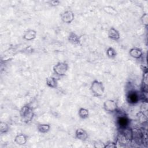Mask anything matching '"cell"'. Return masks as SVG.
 Wrapping results in <instances>:
<instances>
[{"label":"cell","mask_w":148,"mask_h":148,"mask_svg":"<svg viewBox=\"0 0 148 148\" xmlns=\"http://www.w3.org/2000/svg\"><path fill=\"white\" fill-rule=\"evenodd\" d=\"M130 56L135 59H139L143 56V52L140 49L137 47H134L129 50Z\"/></svg>","instance_id":"7"},{"label":"cell","mask_w":148,"mask_h":148,"mask_svg":"<svg viewBox=\"0 0 148 148\" xmlns=\"http://www.w3.org/2000/svg\"><path fill=\"white\" fill-rule=\"evenodd\" d=\"M138 119L140 122L144 123L147 121V116L144 114L143 112H139L136 114Z\"/></svg>","instance_id":"21"},{"label":"cell","mask_w":148,"mask_h":148,"mask_svg":"<svg viewBox=\"0 0 148 148\" xmlns=\"http://www.w3.org/2000/svg\"><path fill=\"white\" fill-rule=\"evenodd\" d=\"M104 110L109 113H113L117 109V103L113 99H108L103 103Z\"/></svg>","instance_id":"5"},{"label":"cell","mask_w":148,"mask_h":148,"mask_svg":"<svg viewBox=\"0 0 148 148\" xmlns=\"http://www.w3.org/2000/svg\"><path fill=\"white\" fill-rule=\"evenodd\" d=\"M14 142L18 145H24L27 142V136L23 134H18L14 138Z\"/></svg>","instance_id":"11"},{"label":"cell","mask_w":148,"mask_h":148,"mask_svg":"<svg viewBox=\"0 0 148 148\" xmlns=\"http://www.w3.org/2000/svg\"><path fill=\"white\" fill-rule=\"evenodd\" d=\"M78 115L81 119H87L89 116V111L86 108H80L78 110Z\"/></svg>","instance_id":"17"},{"label":"cell","mask_w":148,"mask_h":148,"mask_svg":"<svg viewBox=\"0 0 148 148\" xmlns=\"http://www.w3.org/2000/svg\"><path fill=\"white\" fill-rule=\"evenodd\" d=\"M9 130V125L1 121L0 123V131L1 134L6 133Z\"/></svg>","instance_id":"19"},{"label":"cell","mask_w":148,"mask_h":148,"mask_svg":"<svg viewBox=\"0 0 148 148\" xmlns=\"http://www.w3.org/2000/svg\"><path fill=\"white\" fill-rule=\"evenodd\" d=\"M50 5L53 6H56L60 5V1H58V0H53V1H50L49 2Z\"/></svg>","instance_id":"24"},{"label":"cell","mask_w":148,"mask_h":148,"mask_svg":"<svg viewBox=\"0 0 148 148\" xmlns=\"http://www.w3.org/2000/svg\"><path fill=\"white\" fill-rule=\"evenodd\" d=\"M75 137L80 140H86L88 138L87 132L83 128H78L75 131Z\"/></svg>","instance_id":"8"},{"label":"cell","mask_w":148,"mask_h":148,"mask_svg":"<svg viewBox=\"0 0 148 148\" xmlns=\"http://www.w3.org/2000/svg\"><path fill=\"white\" fill-rule=\"evenodd\" d=\"M117 123L121 128L124 129L128 123V120L125 116H120L117 119Z\"/></svg>","instance_id":"14"},{"label":"cell","mask_w":148,"mask_h":148,"mask_svg":"<svg viewBox=\"0 0 148 148\" xmlns=\"http://www.w3.org/2000/svg\"><path fill=\"white\" fill-rule=\"evenodd\" d=\"M106 56L110 58H114L117 56V52L112 47H109L107 49L106 52Z\"/></svg>","instance_id":"18"},{"label":"cell","mask_w":148,"mask_h":148,"mask_svg":"<svg viewBox=\"0 0 148 148\" xmlns=\"http://www.w3.org/2000/svg\"><path fill=\"white\" fill-rule=\"evenodd\" d=\"M117 147L116 143L113 142H109L107 144L104 145V148H116Z\"/></svg>","instance_id":"22"},{"label":"cell","mask_w":148,"mask_h":148,"mask_svg":"<svg viewBox=\"0 0 148 148\" xmlns=\"http://www.w3.org/2000/svg\"><path fill=\"white\" fill-rule=\"evenodd\" d=\"M90 90L94 96L101 97L104 93L105 87L102 82L97 80H94L91 84Z\"/></svg>","instance_id":"2"},{"label":"cell","mask_w":148,"mask_h":148,"mask_svg":"<svg viewBox=\"0 0 148 148\" xmlns=\"http://www.w3.org/2000/svg\"><path fill=\"white\" fill-rule=\"evenodd\" d=\"M68 65L65 62H58L53 67V71L55 75L61 77L65 75L68 69Z\"/></svg>","instance_id":"3"},{"label":"cell","mask_w":148,"mask_h":148,"mask_svg":"<svg viewBox=\"0 0 148 148\" xmlns=\"http://www.w3.org/2000/svg\"><path fill=\"white\" fill-rule=\"evenodd\" d=\"M142 24L146 27L148 25V14L147 13H144L140 17Z\"/></svg>","instance_id":"20"},{"label":"cell","mask_w":148,"mask_h":148,"mask_svg":"<svg viewBox=\"0 0 148 148\" xmlns=\"http://www.w3.org/2000/svg\"><path fill=\"white\" fill-rule=\"evenodd\" d=\"M143 84L147 86V71L143 72Z\"/></svg>","instance_id":"23"},{"label":"cell","mask_w":148,"mask_h":148,"mask_svg":"<svg viewBox=\"0 0 148 148\" xmlns=\"http://www.w3.org/2000/svg\"><path fill=\"white\" fill-rule=\"evenodd\" d=\"M46 83L48 87L52 88H54L57 86L58 80L54 77L49 76L46 78Z\"/></svg>","instance_id":"13"},{"label":"cell","mask_w":148,"mask_h":148,"mask_svg":"<svg viewBox=\"0 0 148 148\" xmlns=\"http://www.w3.org/2000/svg\"><path fill=\"white\" fill-rule=\"evenodd\" d=\"M51 126L49 124H40L38 125L37 128L39 132L45 134L48 132L50 130Z\"/></svg>","instance_id":"15"},{"label":"cell","mask_w":148,"mask_h":148,"mask_svg":"<svg viewBox=\"0 0 148 148\" xmlns=\"http://www.w3.org/2000/svg\"><path fill=\"white\" fill-rule=\"evenodd\" d=\"M61 20L66 24H71L75 19V14L72 10H67L61 12L60 14Z\"/></svg>","instance_id":"4"},{"label":"cell","mask_w":148,"mask_h":148,"mask_svg":"<svg viewBox=\"0 0 148 148\" xmlns=\"http://www.w3.org/2000/svg\"><path fill=\"white\" fill-rule=\"evenodd\" d=\"M103 11L110 15H117L118 14V12L117 11V10L113 6H110V5H108V6H105L103 8Z\"/></svg>","instance_id":"16"},{"label":"cell","mask_w":148,"mask_h":148,"mask_svg":"<svg viewBox=\"0 0 148 148\" xmlns=\"http://www.w3.org/2000/svg\"><path fill=\"white\" fill-rule=\"evenodd\" d=\"M127 99L128 102L130 103H136L138 102L139 100V96L135 91H132L128 93L127 97Z\"/></svg>","instance_id":"12"},{"label":"cell","mask_w":148,"mask_h":148,"mask_svg":"<svg viewBox=\"0 0 148 148\" xmlns=\"http://www.w3.org/2000/svg\"><path fill=\"white\" fill-rule=\"evenodd\" d=\"M80 37L74 32H71L68 36V41L75 45H79L80 43Z\"/></svg>","instance_id":"10"},{"label":"cell","mask_w":148,"mask_h":148,"mask_svg":"<svg viewBox=\"0 0 148 148\" xmlns=\"http://www.w3.org/2000/svg\"><path fill=\"white\" fill-rule=\"evenodd\" d=\"M37 32L34 29H28L27 30L25 34L23 36V38L28 41H31L35 39L36 37Z\"/></svg>","instance_id":"9"},{"label":"cell","mask_w":148,"mask_h":148,"mask_svg":"<svg viewBox=\"0 0 148 148\" xmlns=\"http://www.w3.org/2000/svg\"><path fill=\"white\" fill-rule=\"evenodd\" d=\"M108 38L113 40L117 41L120 38V34L119 31L114 27H110L108 32Z\"/></svg>","instance_id":"6"},{"label":"cell","mask_w":148,"mask_h":148,"mask_svg":"<svg viewBox=\"0 0 148 148\" xmlns=\"http://www.w3.org/2000/svg\"><path fill=\"white\" fill-rule=\"evenodd\" d=\"M20 115L22 121L28 123L30 122L34 116L33 109L29 105H25L23 106L20 111Z\"/></svg>","instance_id":"1"}]
</instances>
